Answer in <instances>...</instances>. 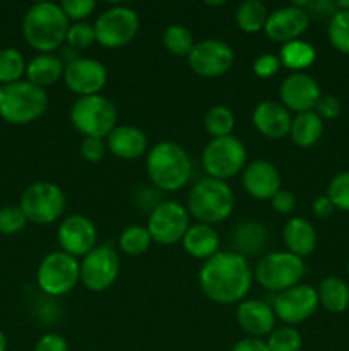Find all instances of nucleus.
I'll use <instances>...</instances> for the list:
<instances>
[{
    "mask_svg": "<svg viewBox=\"0 0 349 351\" xmlns=\"http://www.w3.org/2000/svg\"><path fill=\"white\" fill-rule=\"evenodd\" d=\"M253 281L248 261L235 250H219L204 261L198 271V285L209 300L221 305L245 300Z\"/></svg>",
    "mask_w": 349,
    "mask_h": 351,
    "instance_id": "f257e3e1",
    "label": "nucleus"
},
{
    "mask_svg": "<svg viewBox=\"0 0 349 351\" xmlns=\"http://www.w3.org/2000/svg\"><path fill=\"white\" fill-rule=\"evenodd\" d=\"M68 17L60 3L38 2L27 9L23 21V34L29 47L41 53H51L67 40Z\"/></svg>",
    "mask_w": 349,
    "mask_h": 351,
    "instance_id": "f03ea898",
    "label": "nucleus"
},
{
    "mask_svg": "<svg viewBox=\"0 0 349 351\" xmlns=\"http://www.w3.org/2000/svg\"><path fill=\"white\" fill-rule=\"evenodd\" d=\"M146 170L159 191L174 192L185 187L192 175V160L187 149L173 141H163L147 153Z\"/></svg>",
    "mask_w": 349,
    "mask_h": 351,
    "instance_id": "7ed1b4c3",
    "label": "nucleus"
},
{
    "mask_svg": "<svg viewBox=\"0 0 349 351\" xmlns=\"http://www.w3.org/2000/svg\"><path fill=\"white\" fill-rule=\"evenodd\" d=\"M235 209V194L224 180L202 178L192 187L187 199V211L197 223L216 225L231 216Z\"/></svg>",
    "mask_w": 349,
    "mask_h": 351,
    "instance_id": "20e7f679",
    "label": "nucleus"
},
{
    "mask_svg": "<svg viewBox=\"0 0 349 351\" xmlns=\"http://www.w3.org/2000/svg\"><path fill=\"white\" fill-rule=\"evenodd\" d=\"M47 106V91L29 81L5 84L0 91V117L14 125H24L40 119Z\"/></svg>",
    "mask_w": 349,
    "mask_h": 351,
    "instance_id": "39448f33",
    "label": "nucleus"
},
{
    "mask_svg": "<svg viewBox=\"0 0 349 351\" xmlns=\"http://www.w3.org/2000/svg\"><path fill=\"white\" fill-rule=\"evenodd\" d=\"M70 122L84 137L105 139L118 123V113L106 96H81L70 108Z\"/></svg>",
    "mask_w": 349,
    "mask_h": 351,
    "instance_id": "423d86ee",
    "label": "nucleus"
},
{
    "mask_svg": "<svg viewBox=\"0 0 349 351\" xmlns=\"http://www.w3.org/2000/svg\"><path fill=\"white\" fill-rule=\"evenodd\" d=\"M305 271L307 267L301 257L287 250H276V252L260 257L255 267V278L257 283L262 288L274 293H281L300 285Z\"/></svg>",
    "mask_w": 349,
    "mask_h": 351,
    "instance_id": "0eeeda50",
    "label": "nucleus"
},
{
    "mask_svg": "<svg viewBox=\"0 0 349 351\" xmlns=\"http://www.w3.org/2000/svg\"><path fill=\"white\" fill-rule=\"evenodd\" d=\"M202 167L211 178L228 180L246 167V147L238 137H216L202 151Z\"/></svg>",
    "mask_w": 349,
    "mask_h": 351,
    "instance_id": "6e6552de",
    "label": "nucleus"
},
{
    "mask_svg": "<svg viewBox=\"0 0 349 351\" xmlns=\"http://www.w3.org/2000/svg\"><path fill=\"white\" fill-rule=\"evenodd\" d=\"M65 204H67V199L57 184L36 182L23 192L19 208L23 209L27 221H33L36 225H50L62 218Z\"/></svg>",
    "mask_w": 349,
    "mask_h": 351,
    "instance_id": "1a4fd4ad",
    "label": "nucleus"
},
{
    "mask_svg": "<svg viewBox=\"0 0 349 351\" xmlns=\"http://www.w3.org/2000/svg\"><path fill=\"white\" fill-rule=\"evenodd\" d=\"M79 281H81L79 261L62 250L44 256L38 266L36 283L48 297H62L70 293Z\"/></svg>",
    "mask_w": 349,
    "mask_h": 351,
    "instance_id": "9d476101",
    "label": "nucleus"
},
{
    "mask_svg": "<svg viewBox=\"0 0 349 351\" xmlns=\"http://www.w3.org/2000/svg\"><path fill=\"white\" fill-rule=\"evenodd\" d=\"M94 26L96 41L106 48H120L133 41L140 29V19L127 5H113L101 12Z\"/></svg>",
    "mask_w": 349,
    "mask_h": 351,
    "instance_id": "9b49d317",
    "label": "nucleus"
},
{
    "mask_svg": "<svg viewBox=\"0 0 349 351\" xmlns=\"http://www.w3.org/2000/svg\"><path fill=\"white\" fill-rule=\"evenodd\" d=\"M190 215L180 202L164 201L154 206L147 219L151 239L161 245H171L183 239L190 226Z\"/></svg>",
    "mask_w": 349,
    "mask_h": 351,
    "instance_id": "f8f14e48",
    "label": "nucleus"
},
{
    "mask_svg": "<svg viewBox=\"0 0 349 351\" xmlns=\"http://www.w3.org/2000/svg\"><path fill=\"white\" fill-rule=\"evenodd\" d=\"M81 283L89 291H105L116 281L120 273V257L112 247H94L79 264Z\"/></svg>",
    "mask_w": 349,
    "mask_h": 351,
    "instance_id": "ddd939ff",
    "label": "nucleus"
},
{
    "mask_svg": "<svg viewBox=\"0 0 349 351\" xmlns=\"http://www.w3.org/2000/svg\"><path fill=\"white\" fill-rule=\"evenodd\" d=\"M318 293L310 285H296V287L276 293L272 298V311L276 319L286 326L301 324L310 319L318 308Z\"/></svg>",
    "mask_w": 349,
    "mask_h": 351,
    "instance_id": "4468645a",
    "label": "nucleus"
},
{
    "mask_svg": "<svg viewBox=\"0 0 349 351\" xmlns=\"http://www.w3.org/2000/svg\"><path fill=\"white\" fill-rule=\"evenodd\" d=\"M235 51L226 41L207 38L195 43L188 55V65L195 74L202 77H219L233 67Z\"/></svg>",
    "mask_w": 349,
    "mask_h": 351,
    "instance_id": "2eb2a0df",
    "label": "nucleus"
},
{
    "mask_svg": "<svg viewBox=\"0 0 349 351\" xmlns=\"http://www.w3.org/2000/svg\"><path fill=\"white\" fill-rule=\"evenodd\" d=\"M57 239L62 252L77 259L88 256L94 249L98 230L88 216L70 215L58 225Z\"/></svg>",
    "mask_w": 349,
    "mask_h": 351,
    "instance_id": "dca6fc26",
    "label": "nucleus"
},
{
    "mask_svg": "<svg viewBox=\"0 0 349 351\" xmlns=\"http://www.w3.org/2000/svg\"><path fill=\"white\" fill-rule=\"evenodd\" d=\"M64 81L72 93L81 96L99 95L108 82V71L105 64L96 58L79 57L72 64L65 65Z\"/></svg>",
    "mask_w": 349,
    "mask_h": 351,
    "instance_id": "f3484780",
    "label": "nucleus"
},
{
    "mask_svg": "<svg viewBox=\"0 0 349 351\" xmlns=\"http://www.w3.org/2000/svg\"><path fill=\"white\" fill-rule=\"evenodd\" d=\"M322 96L320 86L307 72H293L279 86V98L287 110L305 113L311 112Z\"/></svg>",
    "mask_w": 349,
    "mask_h": 351,
    "instance_id": "a211bd4d",
    "label": "nucleus"
},
{
    "mask_svg": "<svg viewBox=\"0 0 349 351\" xmlns=\"http://www.w3.org/2000/svg\"><path fill=\"white\" fill-rule=\"evenodd\" d=\"M308 24H310L308 10L291 3V5L279 7V9L269 12V19H267L263 31L270 40L284 45L300 40L301 34L307 31Z\"/></svg>",
    "mask_w": 349,
    "mask_h": 351,
    "instance_id": "6ab92c4d",
    "label": "nucleus"
},
{
    "mask_svg": "<svg viewBox=\"0 0 349 351\" xmlns=\"http://www.w3.org/2000/svg\"><path fill=\"white\" fill-rule=\"evenodd\" d=\"M242 184L253 199L270 201L281 191V173L270 161L255 160L243 168Z\"/></svg>",
    "mask_w": 349,
    "mask_h": 351,
    "instance_id": "aec40b11",
    "label": "nucleus"
},
{
    "mask_svg": "<svg viewBox=\"0 0 349 351\" xmlns=\"http://www.w3.org/2000/svg\"><path fill=\"white\" fill-rule=\"evenodd\" d=\"M252 122L262 136L269 139H283L289 134L293 119L289 115V110L283 103L266 99L253 108Z\"/></svg>",
    "mask_w": 349,
    "mask_h": 351,
    "instance_id": "412c9836",
    "label": "nucleus"
},
{
    "mask_svg": "<svg viewBox=\"0 0 349 351\" xmlns=\"http://www.w3.org/2000/svg\"><path fill=\"white\" fill-rule=\"evenodd\" d=\"M236 321L250 338H262V336L270 335L274 331L276 314L269 304L250 298V300H243L238 304Z\"/></svg>",
    "mask_w": 349,
    "mask_h": 351,
    "instance_id": "4be33fe9",
    "label": "nucleus"
},
{
    "mask_svg": "<svg viewBox=\"0 0 349 351\" xmlns=\"http://www.w3.org/2000/svg\"><path fill=\"white\" fill-rule=\"evenodd\" d=\"M106 147L120 160H135L147 151V136L135 125H116L106 137Z\"/></svg>",
    "mask_w": 349,
    "mask_h": 351,
    "instance_id": "5701e85b",
    "label": "nucleus"
},
{
    "mask_svg": "<svg viewBox=\"0 0 349 351\" xmlns=\"http://www.w3.org/2000/svg\"><path fill=\"white\" fill-rule=\"evenodd\" d=\"M283 240L287 252L303 259V257L310 256L317 247V232L308 219L296 216V218L287 219V223L284 225Z\"/></svg>",
    "mask_w": 349,
    "mask_h": 351,
    "instance_id": "b1692460",
    "label": "nucleus"
},
{
    "mask_svg": "<svg viewBox=\"0 0 349 351\" xmlns=\"http://www.w3.org/2000/svg\"><path fill=\"white\" fill-rule=\"evenodd\" d=\"M219 235L211 225L195 223L188 226L187 233L181 239L183 250L194 259L207 261L219 252Z\"/></svg>",
    "mask_w": 349,
    "mask_h": 351,
    "instance_id": "393cba45",
    "label": "nucleus"
},
{
    "mask_svg": "<svg viewBox=\"0 0 349 351\" xmlns=\"http://www.w3.org/2000/svg\"><path fill=\"white\" fill-rule=\"evenodd\" d=\"M267 242H269V232L260 221L246 219L240 223L233 233V245L235 252L243 256L245 259L248 257H257L266 250Z\"/></svg>",
    "mask_w": 349,
    "mask_h": 351,
    "instance_id": "a878e982",
    "label": "nucleus"
},
{
    "mask_svg": "<svg viewBox=\"0 0 349 351\" xmlns=\"http://www.w3.org/2000/svg\"><path fill=\"white\" fill-rule=\"evenodd\" d=\"M65 64L58 55L53 53H41L36 55L29 64L26 65L27 81L40 88L55 84L60 77H64Z\"/></svg>",
    "mask_w": 349,
    "mask_h": 351,
    "instance_id": "bb28decb",
    "label": "nucleus"
},
{
    "mask_svg": "<svg viewBox=\"0 0 349 351\" xmlns=\"http://www.w3.org/2000/svg\"><path fill=\"white\" fill-rule=\"evenodd\" d=\"M324 134V120L311 110V112L298 113L291 122L289 136L293 143L300 147H310L320 141Z\"/></svg>",
    "mask_w": 349,
    "mask_h": 351,
    "instance_id": "cd10ccee",
    "label": "nucleus"
},
{
    "mask_svg": "<svg viewBox=\"0 0 349 351\" xmlns=\"http://www.w3.org/2000/svg\"><path fill=\"white\" fill-rule=\"evenodd\" d=\"M318 304L332 314H342L349 307V287L337 276L322 280L317 290Z\"/></svg>",
    "mask_w": 349,
    "mask_h": 351,
    "instance_id": "c85d7f7f",
    "label": "nucleus"
},
{
    "mask_svg": "<svg viewBox=\"0 0 349 351\" xmlns=\"http://www.w3.org/2000/svg\"><path fill=\"white\" fill-rule=\"evenodd\" d=\"M317 51L308 41L294 40L289 43H284L279 51L281 64L286 69H291L294 72H301V69L310 67L315 62Z\"/></svg>",
    "mask_w": 349,
    "mask_h": 351,
    "instance_id": "c756f323",
    "label": "nucleus"
},
{
    "mask_svg": "<svg viewBox=\"0 0 349 351\" xmlns=\"http://www.w3.org/2000/svg\"><path fill=\"white\" fill-rule=\"evenodd\" d=\"M267 19H269V10L266 3L260 0H246L240 3L236 9V24L245 33L263 31Z\"/></svg>",
    "mask_w": 349,
    "mask_h": 351,
    "instance_id": "7c9ffc66",
    "label": "nucleus"
},
{
    "mask_svg": "<svg viewBox=\"0 0 349 351\" xmlns=\"http://www.w3.org/2000/svg\"><path fill=\"white\" fill-rule=\"evenodd\" d=\"M163 43L166 50L177 57H188L195 47L194 34L185 24H170L164 29Z\"/></svg>",
    "mask_w": 349,
    "mask_h": 351,
    "instance_id": "2f4dec72",
    "label": "nucleus"
},
{
    "mask_svg": "<svg viewBox=\"0 0 349 351\" xmlns=\"http://www.w3.org/2000/svg\"><path fill=\"white\" fill-rule=\"evenodd\" d=\"M204 127L211 134L212 139L231 136L235 129V115L224 105L211 106L204 117Z\"/></svg>",
    "mask_w": 349,
    "mask_h": 351,
    "instance_id": "473e14b6",
    "label": "nucleus"
},
{
    "mask_svg": "<svg viewBox=\"0 0 349 351\" xmlns=\"http://www.w3.org/2000/svg\"><path fill=\"white\" fill-rule=\"evenodd\" d=\"M120 249L129 256H142L151 247V233L147 226L130 225L120 233Z\"/></svg>",
    "mask_w": 349,
    "mask_h": 351,
    "instance_id": "72a5a7b5",
    "label": "nucleus"
},
{
    "mask_svg": "<svg viewBox=\"0 0 349 351\" xmlns=\"http://www.w3.org/2000/svg\"><path fill=\"white\" fill-rule=\"evenodd\" d=\"M24 72H26V62L19 50L16 48L0 50V82L3 86L21 81Z\"/></svg>",
    "mask_w": 349,
    "mask_h": 351,
    "instance_id": "f704fd0d",
    "label": "nucleus"
},
{
    "mask_svg": "<svg viewBox=\"0 0 349 351\" xmlns=\"http://www.w3.org/2000/svg\"><path fill=\"white\" fill-rule=\"evenodd\" d=\"M328 40L341 53L349 55V10H339L328 19Z\"/></svg>",
    "mask_w": 349,
    "mask_h": 351,
    "instance_id": "c9c22d12",
    "label": "nucleus"
},
{
    "mask_svg": "<svg viewBox=\"0 0 349 351\" xmlns=\"http://www.w3.org/2000/svg\"><path fill=\"white\" fill-rule=\"evenodd\" d=\"M266 343L269 351H301L303 348V338L293 326L274 329Z\"/></svg>",
    "mask_w": 349,
    "mask_h": 351,
    "instance_id": "e433bc0d",
    "label": "nucleus"
},
{
    "mask_svg": "<svg viewBox=\"0 0 349 351\" xmlns=\"http://www.w3.org/2000/svg\"><path fill=\"white\" fill-rule=\"evenodd\" d=\"M327 197L335 209L349 213V171H342L332 178L327 189Z\"/></svg>",
    "mask_w": 349,
    "mask_h": 351,
    "instance_id": "4c0bfd02",
    "label": "nucleus"
},
{
    "mask_svg": "<svg viewBox=\"0 0 349 351\" xmlns=\"http://www.w3.org/2000/svg\"><path fill=\"white\" fill-rule=\"evenodd\" d=\"M94 41H96L94 26L89 23H84V21H81V23L70 24L65 43H67L68 47L75 48V50H82V48L91 47Z\"/></svg>",
    "mask_w": 349,
    "mask_h": 351,
    "instance_id": "58836bf2",
    "label": "nucleus"
},
{
    "mask_svg": "<svg viewBox=\"0 0 349 351\" xmlns=\"http://www.w3.org/2000/svg\"><path fill=\"white\" fill-rule=\"evenodd\" d=\"M26 223L27 218L19 206H5L0 209V233L3 235H16Z\"/></svg>",
    "mask_w": 349,
    "mask_h": 351,
    "instance_id": "ea45409f",
    "label": "nucleus"
},
{
    "mask_svg": "<svg viewBox=\"0 0 349 351\" xmlns=\"http://www.w3.org/2000/svg\"><path fill=\"white\" fill-rule=\"evenodd\" d=\"M60 7L68 19H74L75 23H81L86 17L91 16L92 10L96 9V2L94 0H64L60 3Z\"/></svg>",
    "mask_w": 349,
    "mask_h": 351,
    "instance_id": "a19ab883",
    "label": "nucleus"
},
{
    "mask_svg": "<svg viewBox=\"0 0 349 351\" xmlns=\"http://www.w3.org/2000/svg\"><path fill=\"white\" fill-rule=\"evenodd\" d=\"M106 151V141L98 139V137H84V141L81 143V154L84 160L91 161V163H98L105 158Z\"/></svg>",
    "mask_w": 349,
    "mask_h": 351,
    "instance_id": "79ce46f5",
    "label": "nucleus"
},
{
    "mask_svg": "<svg viewBox=\"0 0 349 351\" xmlns=\"http://www.w3.org/2000/svg\"><path fill=\"white\" fill-rule=\"evenodd\" d=\"M341 101L334 95H322L315 105L313 112L322 120H334L341 115Z\"/></svg>",
    "mask_w": 349,
    "mask_h": 351,
    "instance_id": "37998d69",
    "label": "nucleus"
},
{
    "mask_svg": "<svg viewBox=\"0 0 349 351\" xmlns=\"http://www.w3.org/2000/svg\"><path fill=\"white\" fill-rule=\"evenodd\" d=\"M281 67H283V64H281L279 57H276V55L272 53L260 55V57L253 62V72L262 79L276 75Z\"/></svg>",
    "mask_w": 349,
    "mask_h": 351,
    "instance_id": "c03bdc74",
    "label": "nucleus"
},
{
    "mask_svg": "<svg viewBox=\"0 0 349 351\" xmlns=\"http://www.w3.org/2000/svg\"><path fill=\"white\" fill-rule=\"evenodd\" d=\"M34 351H68V345L64 336L57 332H48L38 339Z\"/></svg>",
    "mask_w": 349,
    "mask_h": 351,
    "instance_id": "a18cd8bd",
    "label": "nucleus"
},
{
    "mask_svg": "<svg viewBox=\"0 0 349 351\" xmlns=\"http://www.w3.org/2000/svg\"><path fill=\"white\" fill-rule=\"evenodd\" d=\"M270 204H272V208L276 209L277 213L287 215V213L293 211L294 206H296V197H294L293 192L287 191V189H281V191L270 199Z\"/></svg>",
    "mask_w": 349,
    "mask_h": 351,
    "instance_id": "49530a36",
    "label": "nucleus"
},
{
    "mask_svg": "<svg viewBox=\"0 0 349 351\" xmlns=\"http://www.w3.org/2000/svg\"><path fill=\"white\" fill-rule=\"evenodd\" d=\"M308 14H317L320 17H328L331 19L335 12H337V5L335 2H327V0H318V2H308L307 5Z\"/></svg>",
    "mask_w": 349,
    "mask_h": 351,
    "instance_id": "de8ad7c7",
    "label": "nucleus"
},
{
    "mask_svg": "<svg viewBox=\"0 0 349 351\" xmlns=\"http://www.w3.org/2000/svg\"><path fill=\"white\" fill-rule=\"evenodd\" d=\"M311 211H313V215L317 216V218L327 219L328 216H332V213L335 211V208H334V204H332V201L327 197V195H320V197H317L313 201Z\"/></svg>",
    "mask_w": 349,
    "mask_h": 351,
    "instance_id": "09e8293b",
    "label": "nucleus"
},
{
    "mask_svg": "<svg viewBox=\"0 0 349 351\" xmlns=\"http://www.w3.org/2000/svg\"><path fill=\"white\" fill-rule=\"evenodd\" d=\"M231 351H269L267 343L262 338H243L235 343Z\"/></svg>",
    "mask_w": 349,
    "mask_h": 351,
    "instance_id": "8fccbe9b",
    "label": "nucleus"
},
{
    "mask_svg": "<svg viewBox=\"0 0 349 351\" xmlns=\"http://www.w3.org/2000/svg\"><path fill=\"white\" fill-rule=\"evenodd\" d=\"M335 5L339 10H349V0H339V2H335Z\"/></svg>",
    "mask_w": 349,
    "mask_h": 351,
    "instance_id": "3c124183",
    "label": "nucleus"
},
{
    "mask_svg": "<svg viewBox=\"0 0 349 351\" xmlns=\"http://www.w3.org/2000/svg\"><path fill=\"white\" fill-rule=\"evenodd\" d=\"M7 350V338L2 331H0V351H5Z\"/></svg>",
    "mask_w": 349,
    "mask_h": 351,
    "instance_id": "603ef678",
    "label": "nucleus"
},
{
    "mask_svg": "<svg viewBox=\"0 0 349 351\" xmlns=\"http://www.w3.org/2000/svg\"><path fill=\"white\" fill-rule=\"evenodd\" d=\"M2 88H3V84H2V82H0V91H2Z\"/></svg>",
    "mask_w": 349,
    "mask_h": 351,
    "instance_id": "864d4df0",
    "label": "nucleus"
},
{
    "mask_svg": "<svg viewBox=\"0 0 349 351\" xmlns=\"http://www.w3.org/2000/svg\"><path fill=\"white\" fill-rule=\"evenodd\" d=\"M348 273H349V261H348Z\"/></svg>",
    "mask_w": 349,
    "mask_h": 351,
    "instance_id": "5fc2aeb1",
    "label": "nucleus"
}]
</instances>
